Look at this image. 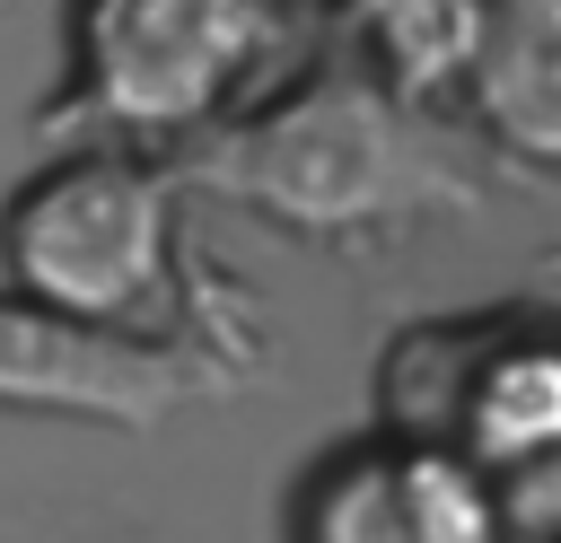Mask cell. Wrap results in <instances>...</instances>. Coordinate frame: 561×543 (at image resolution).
<instances>
[{"label": "cell", "mask_w": 561, "mask_h": 543, "mask_svg": "<svg viewBox=\"0 0 561 543\" xmlns=\"http://www.w3.org/2000/svg\"><path fill=\"white\" fill-rule=\"evenodd\" d=\"M184 193H210L298 245H386L430 219L482 210V158L447 114L386 96L359 61L324 53L237 105L175 158Z\"/></svg>", "instance_id": "1"}, {"label": "cell", "mask_w": 561, "mask_h": 543, "mask_svg": "<svg viewBox=\"0 0 561 543\" xmlns=\"http://www.w3.org/2000/svg\"><path fill=\"white\" fill-rule=\"evenodd\" d=\"M0 289L26 307L123 333V342H210L193 315L219 298V280L184 254V175L149 149L70 140L44 166H26L0 201ZM228 350V342H210ZM245 368V350H228Z\"/></svg>", "instance_id": "2"}, {"label": "cell", "mask_w": 561, "mask_h": 543, "mask_svg": "<svg viewBox=\"0 0 561 543\" xmlns=\"http://www.w3.org/2000/svg\"><path fill=\"white\" fill-rule=\"evenodd\" d=\"M280 0H61V88L44 131L175 158L272 88Z\"/></svg>", "instance_id": "3"}, {"label": "cell", "mask_w": 561, "mask_h": 543, "mask_svg": "<svg viewBox=\"0 0 561 543\" xmlns=\"http://www.w3.org/2000/svg\"><path fill=\"white\" fill-rule=\"evenodd\" d=\"M377 438L456 455L500 499L552 473L561 447V350L543 307L421 315L377 350Z\"/></svg>", "instance_id": "4"}, {"label": "cell", "mask_w": 561, "mask_h": 543, "mask_svg": "<svg viewBox=\"0 0 561 543\" xmlns=\"http://www.w3.org/2000/svg\"><path fill=\"white\" fill-rule=\"evenodd\" d=\"M237 385V359L210 342H123L61 324L0 289V412L35 420H96V429H158L184 403H219Z\"/></svg>", "instance_id": "5"}, {"label": "cell", "mask_w": 561, "mask_h": 543, "mask_svg": "<svg viewBox=\"0 0 561 543\" xmlns=\"http://www.w3.org/2000/svg\"><path fill=\"white\" fill-rule=\"evenodd\" d=\"M289 543H508V499L456 455L368 429L298 482Z\"/></svg>", "instance_id": "6"}, {"label": "cell", "mask_w": 561, "mask_h": 543, "mask_svg": "<svg viewBox=\"0 0 561 543\" xmlns=\"http://www.w3.org/2000/svg\"><path fill=\"white\" fill-rule=\"evenodd\" d=\"M447 114H465L500 166L552 175L561 166V0H482L473 61Z\"/></svg>", "instance_id": "7"}, {"label": "cell", "mask_w": 561, "mask_h": 543, "mask_svg": "<svg viewBox=\"0 0 561 543\" xmlns=\"http://www.w3.org/2000/svg\"><path fill=\"white\" fill-rule=\"evenodd\" d=\"M333 18H342V61H359L386 96H403L421 114L456 105L482 0H333Z\"/></svg>", "instance_id": "8"}]
</instances>
